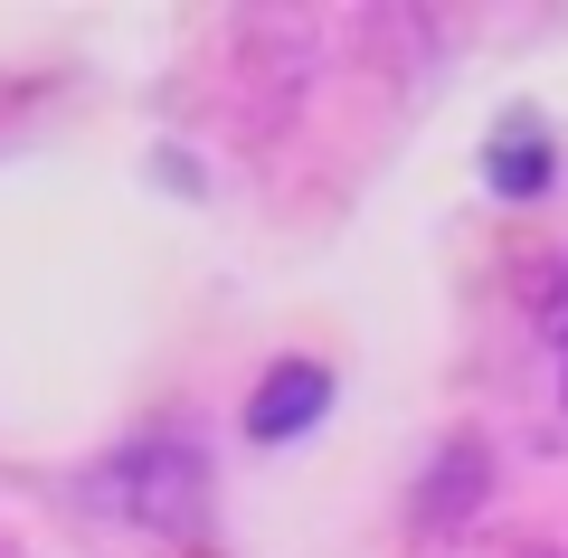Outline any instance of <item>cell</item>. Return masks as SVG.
I'll return each instance as SVG.
<instances>
[{
	"label": "cell",
	"instance_id": "obj_1",
	"mask_svg": "<svg viewBox=\"0 0 568 558\" xmlns=\"http://www.w3.org/2000/svg\"><path fill=\"white\" fill-rule=\"evenodd\" d=\"M200 493H209V464H200V445H181V436L123 445L114 474H104V501H114L123 520H142V530H171V539L200 530Z\"/></svg>",
	"mask_w": 568,
	"mask_h": 558
},
{
	"label": "cell",
	"instance_id": "obj_2",
	"mask_svg": "<svg viewBox=\"0 0 568 558\" xmlns=\"http://www.w3.org/2000/svg\"><path fill=\"white\" fill-rule=\"evenodd\" d=\"M323 407H332V369H323V359H284V369H265L256 398H246V436L284 445V436H304Z\"/></svg>",
	"mask_w": 568,
	"mask_h": 558
},
{
	"label": "cell",
	"instance_id": "obj_3",
	"mask_svg": "<svg viewBox=\"0 0 568 558\" xmlns=\"http://www.w3.org/2000/svg\"><path fill=\"white\" fill-rule=\"evenodd\" d=\"M493 190L503 200H540L549 190V133L540 123H503L493 133Z\"/></svg>",
	"mask_w": 568,
	"mask_h": 558
},
{
	"label": "cell",
	"instance_id": "obj_4",
	"mask_svg": "<svg viewBox=\"0 0 568 558\" xmlns=\"http://www.w3.org/2000/svg\"><path fill=\"white\" fill-rule=\"evenodd\" d=\"M540 332H549V341L568 351V265H559V275L540 284Z\"/></svg>",
	"mask_w": 568,
	"mask_h": 558
}]
</instances>
